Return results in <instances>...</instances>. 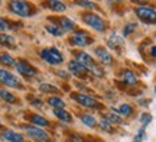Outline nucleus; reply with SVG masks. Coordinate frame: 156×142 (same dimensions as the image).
<instances>
[{"instance_id":"nucleus-17","label":"nucleus","mask_w":156,"mask_h":142,"mask_svg":"<svg viewBox=\"0 0 156 142\" xmlns=\"http://www.w3.org/2000/svg\"><path fill=\"white\" fill-rule=\"evenodd\" d=\"M61 29L62 31H67V32H71L75 29V22H73L71 19H68V17H61Z\"/></svg>"},{"instance_id":"nucleus-40","label":"nucleus","mask_w":156,"mask_h":142,"mask_svg":"<svg viewBox=\"0 0 156 142\" xmlns=\"http://www.w3.org/2000/svg\"><path fill=\"white\" fill-rule=\"evenodd\" d=\"M0 128H2V123H0Z\"/></svg>"},{"instance_id":"nucleus-38","label":"nucleus","mask_w":156,"mask_h":142,"mask_svg":"<svg viewBox=\"0 0 156 142\" xmlns=\"http://www.w3.org/2000/svg\"><path fill=\"white\" fill-rule=\"evenodd\" d=\"M34 104H35V106H42L44 103H42V102H39V100H38V102H34Z\"/></svg>"},{"instance_id":"nucleus-23","label":"nucleus","mask_w":156,"mask_h":142,"mask_svg":"<svg viewBox=\"0 0 156 142\" xmlns=\"http://www.w3.org/2000/svg\"><path fill=\"white\" fill-rule=\"evenodd\" d=\"M117 115H122V116H132L133 115V107L130 104H122L120 107L116 110Z\"/></svg>"},{"instance_id":"nucleus-37","label":"nucleus","mask_w":156,"mask_h":142,"mask_svg":"<svg viewBox=\"0 0 156 142\" xmlns=\"http://www.w3.org/2000/svg\"><path fill=\"white\" fill-rule=\"evenodd\" d=\"M58 74L61 75L62 78H67V77H68V75H67V73H64V71H59V73H58Z\"/></svg>"},{"instance_id":"nucleus-13","label":"nucleus","mask_w":156,"mask_h":142,"mask_svg":"<svg viewBox=\"0 0 156 142\" xmlns=\"http://www.w3.org/2000/svg\"><path fill=\"white\" fill-rule=\"evenodd\" d=\"M95 55L98 57V60H100L103 64H112L113 61V57L112 54L107 51L106 48H103V46H98V48H95Z\"/></svg>"},{"instance_id":"nucleus-11","label":"nucleus","mask_w":156,"mask_h":142,"mask_svg":"<svg viewBox=\"0 0 156 142\" xmlns=\"http://www.w3.org/2000/svg\"><path fill=\"white\" fill-rule=\"evenodd\" d=\"M77 63H80L81 65H84V67L88 70V71L93 68V67H95V65H97V64H95V61L93 60V57H91V55H88L87 52H80V54H78V55H77Z\"/></svg>"},{"instance_id":"nucleus-20","label":"nucleus","mask_w":156,"mask_h":142,"mask_svg":"<svg viewBox=\"0 0 156 142\" xmlns=\"http://www.w3.org/2000/svg\"><path fill=\"white\" fill-rule=\"evenodd\" d=\"M15 38L10 36V35H6V34H0V45H5V46H15Z\"/></svg>"},{"instance_id":"nucleus-33","label":"nucleus","mask_w":156,"mask_h":142,"mask_svg":"<svg viewBox=\"0 0 156 142\" xmlns=\"http://www.w3.org/2000/svg\"><path fill=\"white\" fill-rule=\"evenodd\" d=\"M100 126L103 128V129H104V131H110V132L113 131V125H112V123H108L106 119L101 120V122H100Z\"/></svg>"},{"instance_id":"nucleus-10","label":"nucleus","mask_w":156,"mask_h":142,"mask_svg":"<svg viewBox=\"0 0 156 142\" xmlns=\"http://www.w3.org/2000/svg\"><path fill=\"white\" fill-rule=\"evenodd\" d=\"M68 70H69L74 75L81 77V78L87 77V74H88V70L85 68L84 65H81L80 63H77V61H71V63L68 64Z\"/></svg>"},{"instance_id":"nucleus-31","label":"nucleus","mask_w":156,"mask_h":142,"mask_svg":"<svg viewBox=\"0 0 156 142\" xmlns=\"http://www.w3.org/2000/svg\"><path fill=\"white\" fill-rule=\"evenodd\" d=\"M77 5L81 6V7H84V9H90V10H93V9L95 7V5L93 3V2H83V0H81V2H77Z\"/></svg>"},{"instance_id":"nucleus-4","label":"nucleus","mask_w":156,"mask_h":142,"mask_svg":"<svg viewBox=\"0 0 156 142\" xmlns=\"http://www.w3.org/2000/svg\"><path fill=\"white\" fill-rule=\"evenodd\" d=\"M73 99L77 103H80V104H83V106H85V107H88V109H100L101 107V104L95 100L94 97L88 96V94H84V93L73 94Z\"/></svg>"},{"instance_id":"nucleus-2","label":"nucleus","mask_w":156,"mask_h":142,"mask_svg":"<svg viewBox=\"0 0 156 142\" xmlns=\"http://www.w3.org/2000/svg\"><path fill=\"white\" fill-rule=\"evenodd\" d=\"M9 7L13 13H16L19 16L28 17L34 13V9H32V5H29L26 2H20V0H16V2H10L9 3Z\"/></svg>"},{"instance_id":"nucleus-1","label":"nucleus","mask_w":156,"mask_h":142,"mask_svg":"<svg viewBox=\"0 0 156 142\" xmlns=\"http://www.w3.org/2000/svg\"><path fill=\"white\" fill-rule=\"evenodd\" d=\"M83 20L88 25L90 28H93L94 31H97V32H104V31H106V22H104V19L100 17L98 15L85 13V15H83Z\"/></svg>"},{"instance_id":"nucleus-6","label":"nucleus","mask_w":156,"mask_h":142,"mask_svg":"<svg viewBox=\"0 0 156 142\" xmlns=\"http://www.w3.org/2000/svg\"><path fill=\"white\" fill-rule=\"evenodd\" d=\"M136 15L142 22L145 23H156V10L151 9V7H137L136 9Z\"/></svg>"},{"instance_id":"nucleus-29","label":"nucleus","mask_w":156,"mask_h":142,"mask_svg":"<svg viewBox=\"0 0 156 142\" xmlns=\"http://www.w3.org/2000/svg\"><path fill=\"white\" fill-rule=\"evenodd\" d=\"M12 29V25L9 20H6L5 17H0V32H7Z\"/></svg>"},{"instance_id":"nucleus-14","label":"nucleus","mask_w":156,"mask_h":142,"mask_svg":"<svg viewBox=\"0 0 156 142\" xmlns=\"http://www.w3.org/2000/svg\"><path fill=\"white\" fill-rule=\"evenodd\" d=\"M122 80L126 83L127 86H134L137 84V75L132 71V70H123L122 74H120Z\"/></svg>"},{"instance_id":"nucleus-7","label":"nucleus","mask_w":156,"mask_h":142,"mask_svg":"<svg viewBox=\"0 0 156 142\" xmlns=\"http://www.w3.org/2000/svg\"><path fill=\"white\" fill-rule=\"evenodd\" d=\"M71 42H73L75 46H87L93 42V38H91L88 34L83 32V31H78V32H75V34L73 35Z\"/></svg>"},{"instance_id":"nucleus-16","label":"nucleus","mask_w":156,"mask_h":142,"mask_svg":"<svg viewBox=\"0 0 156 142\" xmlns=\"http://www.w3.org/2000/svg\"><path fill=\"white\" fill-rule=\"evenodd\" d=\"M3 138L9 142H23L25 141V138H23L20 133H16V132H13V131H6L5 133H3Z\"/></svg>"},{"instance_id":"nucleus-26","label":"nucleus","mask_w":156,"mask_h":142,"mask_svg":"<svg viewBox=\"0 0 156 142\" xmlns=\"http://www.w3.org/2000/svg\"><path fill=\"white\" fill-rule=\"evenodd\" d=\"M49 7L55 12H65L67 10V6L64 5L62 2H58V0H52V2H49Z\"/></svg>"},{"instance_id":"nucleus-18","label":"nucleus","mask_w":156,"mask_h":142,"mask_svg":"<svg viewBox=\"0 0 156 142\" xmlns=\"http://www.w3.org/2000/svg\"><path fill=\"white\" fill-rule=\"evenodd\" d=\"M30 122L36 125V128H45V126L49 125V122L42 118V116H39V115H34V116H30Z\"/></svg>"},{"instance_id":"nucleus-9","label":"nucleus","mask_w":156,"mask_h":142,"mask_svg":"<svg viewBox=\"0 0 156 142\" xmlns=\"http://www.w3.org/2000/svg\"><path fill=\"white\" fill-rule=\"evenodd\" d=\"M16 68L22 75H26V77H34V75L38 74V70L35 68V67H32L30 64L25 63V61H19V63H16Z\"/></svg>"},{"instance_id":"nucleus-30","label":"nucleus","mask_w":156,"mask_h":142,"mask_svg":"<svg viewBox=\"0 0 156 142\" xmlns=\"http://www.w3.org/2000/svg\"><path fill=\"white\" fill-rule=\"evenodd\" d=\"M136 28H137L136 23H129V25H126V26H124V32H123L124 36H129L130 34H133L134 31H136Z\"/></svg>"},{"instance_id":"nucleus-5","label":"nucleus","mask_w":156,"mask_h":142,"mask_svg":"<svg viewBox=\"0 0 156 142\" xmlns=\"http://www.w3.org/2000/svg\"><path fill=\"white\" fill-rule=\"evenodd\" d=\"M0 83L7 86V87H15V89H23L22 83L19 81L17 77H15L12 73L6 71V70L0 68Z\"/></svg>"},{"instance_id":"nucleus-25","label":"nucleus","mask_w":156,"mask_h":142,"mask_svg":"<svg viewBox=\"0 0 156 142\" xmlns=\"http://www.w3.org/2000/svg\"><path fill=\"white\" fill-rule=\"evenodd\" d=\"M0 64H5V65H9V67H15L16 65V61H15V58L9 55V54H3L2 57H0Z\"/></svg>"},{"instance_id":"nucleus-35","label":"nucleus","mask_w":156,"mask_h":142,"mask_svg":"<svg viewBox=\"0 0 156 142\" xmlns=\"http://www.w3.org/2000/svg\"><path fill=\"white\" fill-rule=\"evenodd\" d=\"M69 142H84L83 139H81V138H78V137H73L71 138V141Z\"/></svg>"},{"instance_id":"nucleus-15","label":"nucleus","mask_w":156,"mask_h":142,"mask_svg":"<svg viewBox=\"0 0 156 142\" xmlns=\"http://www.w3.org/2000/svg\"><path fill=\"white\" fill-rule=\"evenodd\" d=\"M54 115L61 122H65V123H71L73 122V116L68 113L67 110H64V109H54Z\"/></svg>"},{"instance_id":"nucleus-8","label":"nucleus","mask_w":156,"mask_h":142,"mask_svg":"<svg viewBox=\"0 0 156 142\" xmlns=\"http://www.w3.org/2000/svg\"><path fill=\"white\" fill-rule=\"evenodd\" d=\"M26 133H28L30 138H34V139L41 141V142H45L49 139L48 133L45 131H42L41 128H36V126H28V128H26Z\"/></svg>"},{"instance_id":"nucleus-34","label":"nucleus","mask_w":156,"mask_h":142,"mask_svg":"<svg viewBox=\"0 0 156 142\" xmlns=\"http://www.w3.org/2000/svg\"><path fill=\"white\" fill-rule=\"evenodd\" d=\"M143 138H145V128H142V129L137 132V135H136V138H134L133 142H142L143 141Z\"/></svg>"},{"instance_id":"nucleus-22","label":"nucleus","mask_w":156,"mask_h":142,"mask_svg":"<svg viewBox=\"0 0 156 142\" xmlns=\"http://www.w3.org/2000/svg\"><path fill=\"white\" fill-rule=\"evenodd\" d=\"M81 122H83L85 126H88V128H94L95 125H97V120H95V118L93 116V115H83L81 116Z\"/></svg>"},{"instance_id":"nucleus-19","label":"nucleus","mask_w":156,"mask_h":142,"mask_svg":"<svg viewBox=\"0 0 156 142\" xmlns=\"http://www.w3.org/2000/svg\"><path fill=\"white\" fill-rule=\"evenodd\" d=\"M106 120L112 125H122L123 119L120 118V115H117L116 112H110V113L106 115Z\"/></svg>"},{"instance_id":"nucleus-21","label":"nucleus","mask_w":156,"mask_h":142,"mask_svg":"<svg viewBox=\"0 0 156 142\" xmlns=\"http://www.w3.org/2000/svg\"><path fill=\"white\" fill-rule=\"evenodd\" d=\"M0 99L6 103H15L16 102V97L13 96L10 91L5 90V89H0Z\"/></svg>"},{"instance_id":"nucleus-32","label":"nucleus","mask_w":156,"mask_h":142,"mask_svg":"<svg viewBox=\"0 0 156 142\" xmlns=\"http://www.w3.org/2000/svg\"><path fill=\"white\" fill-rule=\"evenodd\" d=\"M140 122H142V125L146 126V125H149L152 122V116L149 113H143L142 116H140Z\"/></svg>"},{"instance_id":"nucleus-36","label":"nucleus","mask_w":156,"mask_h":142,"mask_svg":"<svg viewBox=\"0 0 156 142\" xmlns=\"http://www.w3.org/2000/svg\"><path fill=\"white\" fill-rule=\"evenodd\" d=\"M151 55H152V58H155L156 60V46H153L151 49Z\"/></svg>"},{"instance_id":"nucleus-27","label":"nucleus","mask_w":156,"mask_h":142,"mask_svg":"<svg viewBox=\"0 0 156 142\" xmlns=\"http://www.w3.org/2000/svg\"><path fill=\"white\" fill-rule=\"evenodd\" d=\"M46 31L49 32L51 35H54V36H61L62 34H64V31L61 29V26H58V25H48L46 26Z\"/></svg>"},{"instance_id":"nucleus-12","label":"nucleus","mask_w":156,"mask_h":142,"mask_svg":"<svg viewBox=\"0 0 156 142\" xmlns=\"http://www.w3.org/2000/svg\"><path fill=\"white\" fill-rule=\"evenodd\" d=\"M107 45L112 48L113 51H120L122 49V46L124 45V41H123V38L120 36V35L117 34H113L110 38H108V41H107Z\"/></svg>"},{"instance_id":"nucleus-24","label":"nucleus","mask_w":156,"mask_h":142,"mask_svg":"<svg viewBox=\"0 0 156 142\" xmlns=\"http://www.w3.org/2000/svg\"><path fill=\"white\" fill-rule=\"evenodd\" d=\"M48 103H49L54 109H64L65 107L64 100H61L59 97H51V99H48Z\"/></svg>"},{"instance_id":"nucleus-28","label":"nucleus","mask_w":156,"mask_h":142,"mask_svg":"<svg viewBox=\"0 0 156 142\" xmlns=\"http://www.w3.org/2000/svg\"><path fill=\"white\" fill-rule=\"evenodd\" d=\"M41 91H44V93H59V90L56 89L55 86H52V84H41Z\"/></svg>"},{"instance_id":"nucleus-39","label":"nucleus","mask_w":156,"mask_h":142,"mask_svg":"<svg viewBox=\"0 0 156 142\" xmlns=\"http://www.w3.org/2000/svg\"><path fill=\"white\" fill-rule=\"evenodd\" d=\"M155 93H156V86H155Z\"/></svg>"},{"instance_id":"nucleus-3","label":"nucleus","mask_w":156,"mask_h":142,"mask_svg":"<svg viewBox=\"0 0 156 142\" xmlns=\"http://www.w3.org/2000/svg\"><path fill=\"white\" fill-rule=\"evenodd\" d=\"M41 57L51 65H58V64H62V61H64L62 54L56 48H46V49H44L41 52Z\"/></svg>"}]
</instances>
